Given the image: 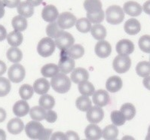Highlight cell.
<instances>
[{
	"instance_id": "obj_1",
	"label": "cell",
	"mask_w": 150,
	"mask_h": 140,
	"mask_svg": "<svg viewBox=\"0 0 150 140\" xmlns=\"http://www.w3.org/2000/svg\"><path fill=\"white\" fill-rule=\"evenodd\" d=\"M25 132L31 139H49L52 134V129H45L43 125L37 121H30L25 127Z\"/></svg>"
},
{
	"instance_id": "obj_2",
	"label": "cell",
	"mask_w": 150,
	"mask_h": 140,
	"mask_svg": "<svg viewBox=\"0 0 150 140\" xmlns=\"http://www.w3.org/2000/svg\"><path fill=\"white\" fill-rule=\"evenodd\" d=\"M51 86L59 94L67 93L71 88V81L64 73H58L51 78Z\"/></svg>"
},
{
	"instance_id": "obj_3",
	"label": "cell",
	"mask_w": 150,
	"mask_h": 140,
	"mask_svg": "<svg viewBox=\"0 0 150 140\" xmlns=\"http://www.w3.org/2000/svg\"><path fill=\"white\" fill-rule=\"evenodd\" d=\"M106 21L110 24H119L125 19V12L120 6H111L106 9Z\"/></svg>"
},
{
	"instance_id": "obj_4",
	"label": "cell",
	"mask_w": 150,
	"mask_h": 140,
	"mask_svg": "<svg viewBox=\"0 0 150 140\" xmlns=\"http://www.w3.org/2000/svg\"><path fill=\"white\" fill-rule=\"evenodd\" d=\"M112 66L114 70L119 74L127 72L131 66V58L128 57V55H118L113 61Z\"/></svg>"
},
{
	"instance_id": "obj_5",
	"label": "cell",
	"mask_w": 150,
	"mask_h": 140,
	"mask_svg": "<svg viewBox=\"0 0 150 140\" xmlns=\"http://www.w3.org/2000/svg\"><path fill=\"white\" fill-rule=\"evenodd\" d=\"M55 47L54 42L51 38H43L38 43L37 51L41 57H48L54 52Z\"/></svg>"
},
{
	"instance_id": "obj_6",
	"label": "cell",
	"mask_w": 150,
	"mask_h": 140,
	"mask_svg": "<svg viewBox=\"0 0 150 140\" xmlns=\"http://www.w3.org/2000/svg\"><path fill=\"white\" fill-rule=\"evenodd\" d=\"M75 39L73 36L69 32H60L58 36L55 38V45L60 51H66L74 44Z\"/></svg>"
},
{
	"instance_id": "obj_7",
	"label": "cell",
	"mask_w": 150,
	"mask_h": 140,
	"mask_svg": "<svg viewBox=\"0 0 150 140\" xmlns=\"http://www.w3.org/2000/svg\"><path fill=\"white\" fill-rule=\"evenodd\" d=\"M26 71L21 64L15 63L10 66L8 71V76L9 80L14 83H20L25 78Z\"/></svg>"
},
{
	"instance_id": "obj_8",
	"label": "cell",
	"mask_w": 150,
	"mask_h": 140,
	"mask_svg": "<svg viewBox=\"0 0 150 140\" xmlns=\"http://www.w3.org/2000/svg\"><path fill=\"white\" fill-rule=\"evenodd\" d=\"M76 21L77 20L74 14L66 11V12H63L59 14L57 22L60 28L65 30V29L72 28L74 25H76Z\"/></svg>"
},
{
	"instance_id": "obj_9",
	"label": "cell",
	"mask_w": 150,
	"mask_h": 140,
	"mask_svg": "<svg viewBox=\"0 0 150 140\" xmlns=\"http://www.w3.org/2000/svg\"><path fill=\"white\" fill-rule=\"evenodd\" d=\"M87 119L91 124H98L100 122L104 117V112L102 107L91 106L87 111Z\"/></svg>"
},
{
	"instance_id": "obj_10",
	"label": "cell",
	"mask_w": 150,
	"mask_h": 140,
	"mask_svg": "<svg viewBox=\"0 0 150 140\" xmlns=\"http://www.w3.org/2000/svg\"><path fill=\"white\" fill-rule=\"evenodd\" d=\"M75 65H76V63H75L74 59L71 58L70 57L64 54L62 52L61 57H60L58 63L60 71L64 74H69L74 69Z\"/></svg>"
},
{
	"instance_id": "obj_11",
	"label": "cell",
	"mask_w": 150,
	"mask_h": 140,
	"mask_svg": "<svg viewBox=\"0 0 150 140\" xmlns=\"http://www.w3.org/2000/svg\"><path fill=\"white\" fill-rule=\"evenodd\" d=\"M92 96H93V98H92L93 103L97 106H106L110 102V95L105 90H98L97 91H94Z\"/></svg>"
},
{
	"instance_id": "obj_12",
	"label": "cell",
	"mask_w": 150,
	"mask_h": 140,
	"mask_svg": "<svg viewBox=\"0 0 150 140\" xmlns=\"http://www.w3.org/2000/svg\"><path fill=\"white\" fill-rule=\"evenodd\" d=\"M94 51L97 56L100 58H106L111 54L112 46L108 42L105 40H100L96 44Z\"/></svg>"
},
{
	"instance_id": "obj_13",
	"label": "cell",
	"mask_w": 150,
	"mask_h": 140,
	"mask_svg": "<svg viewBox=\"0 0 150 140\" xmlns=\"http://www.w3.org/2000/svg\"><path fill=\"white\" fill-rule=\"evenodd\" d=\"M115 49L118 54L129 55L134 51V44L129 39H122L116 44Z\"/></svg>"
},
{
	"instance_id": "obj_14",
	"label": "cell",
	"mask_w": 150,
	"mask_h": 140,
	"mask_svg": "<svg viewBox=\"0 0 150 140\" xmlns=\"http://www.w3.org/2000/svg\"><path fill=\"white\" fill-rule=\"evenodd\" d=\"M124 12L131 17H137L143 11V7L139 3L134 1H129L124 4Z\"/></svg>"
},
{
	"instance_id": "obj_15",
	"label": "cell",
	"mask_w": 150,
	"mask_h": 140,
	"mask_svg": "<svg viewBox=\"0 0 150 140\" xmlns=\"http://www.w3.org/2000/svg\"><path fill=\"white\" fill-rule=\"evenodd\" d=\"M59 15L58 10L53 5H48L45 6L42 11V17L45 21L51 23L57 19Z\"/></svg>"
},
{
	"instance_id": "obj_16",
	"label": "cell",
	"mask_w": 150,
	"mask_h": 140,
	"mask_svg": "<svg viewBox=\"0 0 150 140\" xmlns=\"http://www.w3.org/2000/svg\"><path fill=\"white\" fill-rule=\"evenodd\" d=\"M123 86L122 78L119 76L113 75L110 77L106 81V87L109 92L110 93H116L122 89Z\"/></svg>"
},
{
	"instance_id": "obj_17",
	"label": "cell",
	"mask_w": 150,
	"mask_h": 140,
	"mask_svg": "<svg viewBox=\"0 0 150 140\" xmlns=\"http://www.w3.org/2000/svg\"><path fill=\"white\" fill-rule=\"evenodd\" d=\"M89 78V73L88 70L84 68H76L72 70L71 74V80L75 84H79L81 82L88 81Z\"/></svg>"
},
{
	"instance_id": "obj_18",
	"label": "cell",
	"mask_w": 150,
	"mask_h": 140,
	"mask_svg": "<svg viewBox=\"0 0 150 140\" xmlns=\"http://www.w3.org/2000/svg\"><path fill=\"white\" fill-rule=\"evenodd\" d=\"M85 135L87 139L98 140L102 137V129L96 124H89L85 128Z\"/></svg>"
},
{
	"instance_id": "obj_19",
	"label": "cell",
	"mask_w": 150,
	"mask_h": 140,
	"mask_svg": "<svg viewBox=\"0 0 150 140\" xmlns=\"http://www.w3.org/2000/svg\"><path fill=\"white\" fill-rule=\"evenodd\" d=\"M30 112V106L26 100H19L13 106V112L17 117H24Z\"/></svg>"
},
{
	"instance_id": "obj_20",
	"label": "cell",
	"mask_w": 150,
	"mask_h": 140,
	"mask_svg": "<svg viewBox=\"0 0 150 140\" xmlns=\"http://www.w3.org/2000/svg\"><path fill=\"white\" fill-rule=\"evenodd\" d=\"M24 124L23 121L20 118H12L8 121L7 124V129L11 134H20L23 131Z\"/></svg>"
},
{
	"instance_id": "obj_21",
	"label": "cell",
	"mask_w": 150,
	"mask_h": 140,
	"mask_svg": "<svg viewBox=\"0 0 150 140\" xmlns=\"http://www.w3.org/2000/svg\"><path fill=\"white\" fill-rule=\"evenodd\" d=\"M124 29L126 33L129 35H136L141 30V25L135 18L127 20L124 25Z\"/></svg>"
},
{
	"instance_id": "obj_22",
	"label": "cell",
	"mask_w": 150,
	"mask_h": 140,
	"mask_svg": "<svg viewBox=\"0 0 150 140\" xmlns=\"http://www.w3.org/2000/svg\"><path fill=\"white\" fill-rule=\"evenodd\" d=\"M34 91L39 95H43L48 93L50 89V83L45 78H40L33 83Z\"/></svg>"
},
{
	"instance_id": "obj_23",
	"label": "cell",
	"mask_w": 150,
	"mask_h": 140,
	"mask_svg": "<svg viewBox=\"0 0 150 140\" xmlns=\"http://www.w3.org/2000/svg\"><path fill=\"white\" fill-rule=\"evenodd\" d=\"M62 52L72 59H79L85 53V49L81 44H72L68 49L66 51H62Z\"/></svg>"
},
{
	"instance_id": "obj_24",
	"label": "cell",
	"mask_w": 150,
	"mask_h": 140,
	"mask_svg": "<svg viewBox=\"0 0 150 140\" xmlns=\"http://www.w3.org/2000/svg\"><path fill=\"white\" fill-rule=\"evenodd\" d=\"M18 12L25 18H31L34 14V6L27 1L20 2L18 6Z\"/></svg>"
},
{
	"instance_id": "obj_25",
	"label": "cell",
	"mask_w": 150,
	"mask_h": 140,
	"mask_svg": "<svg viewBox=\"0 0 150 140\" xmlns=\"http://www.w3.org/2000/svg\"><path fill=\"white\" fill-rule=\"evenodd\" d=\"M84 8L88 14H94L102 10V2L100 0H85Z\"/></svg>"
},
{
	"instance_id": "obj_26",
	"label": "cell",
	"mask_w": 150,
	"mask_h": 140,
	"mask_svg": "<svg viewBox=\"0 0 150 140\" xmlns=\"http://www.w3.org/2000/svg\"><path fill=\"white\" fill-rule=\"evenodd\" d=\"M6 57L10 62L18 63L22 61L23 53L17 47H11L8 50L7 53H6Z\"/></svg>"
},
{
	"instance_id": "obj_27",
	"label": "cell",
	"mask_w": 150,
	"mask_h": 140,
	"mask_svg": "<svg viewBox=\"0 0 150 140\" xmlns=\"http://www.w3.org/2000/svg\"><path fill=\"white\" fill-rule=\"evenodd\" d=\"M90 31L94 39L98 40V41L103 40L106 38V34H107L106 29L103 25L99 24V23H96L93 27H91Z\"/></svg>"
},
{
	"instance_id": "obj_28",
	"label": "cell",
	"mask_w": 150,
	"mask_h": 140,
	"mask_svg": "<svg viewBox=\"0 0 150 140\" xmlns=\"http://www.w3.org/2000/svg\"><path fill=\"white\" fill-rule=\"evenodd\" d=\"M6 38L8 43L12 47H18L21 45L23 40V36L21 32L17 30H14L8 34Z\"/></svg>"
},
{
	"instance_id": "obj_29",
	"label": "cell",
	"mask_w": 150,
	"mask_h": 140,
	"mask_svg": "<svg viewBox=\"0 0 150 140\" xmlns=\"http://www.w3.org/2000/svg\"><path fill=\"white\" fill-rule=\"evenodd\" d=\"M60 72L58 66L56 64L48 63L42 66L41 69V73L45 78H52Z\"/></svg>"
},
{
	"instance_id": "obj_30",
	"label": "cell",
	"mask_w": 150,
	"mask_h": 140,
	"mask_svg": "<svg viewBox=\"0 0 150 140\" xmlns=\"http://www.w3.org/2000/svg\"><path fill=\"white\" fill-rule=\"evenodd\" d=\"M118 136V129L115 125H108L102 131V136L106 140H115Z\"/></svg>"
},
{
	"instance_id": "obj_31",
	"label": "cell",
	"mask_w": 150,
	"mask_h": 140,
	"mask_svg": "<svg viewBox=\"0 0 150 140\" xmlns=\"http://www.w3.org/2000/svg\"><path fill=\"white\" fill-rule=\"evenodd\" d=\"M11 24L14 30L19 31V32L24 31L28 26L27 19L21 15H18L13 18L11 20Z\"/></svg>"
},
{
	"instance_id": "obj_32",
	"label": "cell",
	"mask_w": 150,
	"mask_h": 140,
	"mask_svg": "<svg viewBox=\"0 0 150 140\" xmlns=\"http://www.w3.org/2000/svg\"><path fill=\"white\" fill-rule=\"evenodd\" d=\"M120 112L124 115L125 117V119L127 121H131V119L134 117L136 115V108L135 106L132 103H127L122 105L120 108Z\"/></svg>"
},
{
	"instance_id": "obj_33",
	"label": "cell",
	"mask_w": 150,
	"mask_h": 140,
	"mask_svg": "<svg viewBox=\"0 0 150 140\" xmlns=\"http://www.w3.org/2000/svg\"><path fill=\"white\" fill-rule=\"evenodd\" d=\"M30 117L34 120V121H43L45 117L46 112L45 108H43L42 107L39 106H34L30 110Z\"/></svg>"
},
{
	"instance_id": "obj_34",
	"label": "cell",
	"mask_w": 150,
	"mask_h": 140,
	"mask_svg": "<svg viewBox=\"0 0 150 140\" xmlns=\"http://www.w3.org/2000/svg\"><path fill=\"white\" fill-rule=\"evenodd\" d=\"M76 108L81 112H87L91 107V101L89 96L82 95L76 99Z\"/></svg>"
},
{
	"instance_id": "obj_35",
	"label": "cell",
	"mask_w": 150,
	"mask_h": 140,
	"mask_svg": "<svg viewBox=\"0 0 150 140\" xmlns=\"http://www.w3.org/2000/svg\"><path fill=\"white\" fill-rule=\"evenodd\" d=\"M78 88L80 94L84 95V96H92L94 94V91H95V88H94V86L93 85V84L88 82V81H85V82H81V83L79 84Z\"/></svg>"
},
{
	"instance_id": "obj_36",
	"label": "cell",
	"mask_w": 150,
	"mask_h": 140,
	"mask_svg": "<svg viewBox=\"0 0 150 140\" xmlns=\"http://www.w3.org/2000/svg\"><path fill=\"white\" fill-rule=\"evenodd\" d=\"M39 106L47 110H50L54 106L55 99L51 95L48 94H43L39 99Z\"/></svg>"
},
{
	"instance_id": "obj_37",
	"label": "cell",
	"mask_w": 150,
	"mask_h": 140,
	"mask_svg": "<svg viewBox=\"0 0 150 140\" xmlns=\"http://www.w3.org/2000/svg\"><path fill=\"white\" fill-rule=\"evenodd\" d=\"M64 30L59 27L58 23L56 21H53L50 23L46 27V34L48 35V37L53 39L56 38Z\"/></svg>"
},
{
	"instance_id": "obj_38",
	"label": "cell",
	"mask_w": 150,
	"mask_h": 140,
	"mask_svg": "<svg viewBox=\"0 0 150 140\" xmlns=\"http://www.w3.org/2000/svg\"><path fill=\"white\" fill-rule=\"evenodd\" d=\"M137 74L140 77L150 75V63L148 61H141L136 66Z\"/></svg>"
},
{
	"instance_id": "obj_39",
	"label": "cell",
	"mask_w": 150,
	"mask_h": 140,
	"mask_svg": "<svg viewBox=\"0 0 150 140\" xmlns=\"http://www.w3.org/2000/svg\"><path fill=\"white\" fill-rule=\"evenodd\" d=\"M76 29L82 33H87L91 30V23L87 18H82L78 20L76 23Z\"/></svg>"
},
{
	"instance_id": "obj_40",
	"label": "cell",
	"mask_w": 150,
	"mask_h": 140,
	"mask_svg": "<svg viewBox=\"0 0 150 140\" xmlns=\"http://www.w3.org/2000/svg\"><path fill=\"white\" fill-rule=\"evenodd\" d=\"M34 94V89L30 84H24L19 89L20 96L22 98V99L24 100H28L31 99Z\"/></svg>"
},
{
	"instance_id": "obj_41",
	"label": "cell",
	"mask_w": 150,
	"mask_h": 140,
	"mask_svg": "<svg viewBox=\"0 0 150 140\" xmlns=\"http://www.w3.org/2000/svg\"><path fill=\"white\" fill-rule=\"evenodd\" d=\"M11 88L10 80L5 77H0V97L7 96L11 91Z\"/></svg>"
},
{
	"instance_id": "obj_42",
	"label": "cell",
	"mask_w": 150,
	"mask_h": 140,
	"mask_svg": "<svg viewBox=\"0 0 150 140\" xmlns=\"http://www.w3.org/2000/svg\"><path fill=\"white\" fill-rule=\"evenodd\" d=\"M110 117H111V121L112 124L116 127L122 126L126 121L125 117L120 111L115 110V111L112 112Z\"/></svg>"
},
{
	"instance_id": "obj_43",
	"label": "cell",
	"mask_w": 150,
	"mask_h": 140,
	"mask_svg": "<svg viewBox=\"0 0 150 140\" xmlns=\"http://www.w3.org/2000/svg\"><path fill=\"white\" fill-rule=\"evenodd\" d=\"M139 47L144 53H150V36L144 35L139 39Z\"/></svg>"
},
{
	"instance_id": "obj_44",
	"label": "cell",
	"mask_w": 150,
	"mask_h": 140,
	"mask_svg": "<svg viewBox=\"0 0 150 140\" xmlns=\"http://www.w3.org/2000/svg\"><path fill=\"white\" fill-rule=\"evenodd\" d=\"M105 13L103 10H100L99 12L94 13V14H88L87 13V18L90 20L91 23L94 24L96 23H100L104 20Z\"/></svg>"
},
{
	"instance_id": "obj_45",
	"label": "cell",
	"mask_w": 150,
	"mask_h": 140,
	"mask_svg": "<svg viewBox=\"0 0 150 140\" xmlns=\"http://www.w3.org/2000/svg\"><path fill=\"white\" fill-rule=\"evenodd\" d=\"M46 121L48 123H54L57 119V114L52 110H48V112H46L45 117Z\"/></svg>"
},
{
	"instance_id": "obj_46",
	"label": "cell",
	"mask_w": 150,
	"mask_h": 140,
	"mask_svg": "<svg viewBox=\"0 0 150 140\" xmlns=\"http://www.w3.org/2000/svg\"><path fill=\"white\" fill-rule=\"evenodd\" d=\"M4 5L9 8H14L18 7L21 0H2Z\"/></svg>"
},
{
	"instance_id": "obj_47",
	"label": "cell",
	"mask_w": 150,
	"mask_h": 140,
	"mask_svg": "<svg viewBox=\"0 0 150 140\" xmlns=\"http://www.w3.org/2000/svg\"><path fill=\"white\" fill-rule=\"evenodd\" d=\"M66 140H79V136L78 133L74 131H68L66 133Z\"/></svg>"
},
{
	"instance_id": "obj_48",
	"label": "cell",
	"mask_w": 150,
	"mask_h": 140,
	"mask_svg": "<svg viewBox=\"0 0 150 140\" xmlns=\"http://www.w3.org/2000/svg\"><path fill=\"white\" fill-rule=\"evenodd\" d=\"M50 139L51 140H66V135L62 132H56V133L51 134Z\"/></svg>"
},
{
	"instance_id": "obj_49",
	"label": "cell",
	"mask_w": 150,
	"mask_h": 140,
	"mask_svg": "<svg viewBox=\"0 0 150 140\" xmlns=\"http://www.w3.org/2000/svg\"><path fill=\"white\" fill-rule=\"evenodd\" d=\"M6 37H7V31L2 25L0 24V42L4 41Z\"/></svg>"
},
{
	"instance_id": "obj_50",
	"label": "cell",
	"mask_w": 150,
	"mask_h": 140,
	"mask_svg": "<svg viewBox=\"0 0 150 140\" xmlns=\"http://www.w3.org/2000/svg\"><path fill=\"white\" fill-rule=\"evenodd\" d=\"M143 10L146 14H150V0L146 1V2L143 4Z\"/></svg>"
},
{
	"instance_id": "obj_51",
	"label": "cell",
	"mask_w": 150,
	"mask_h": 140,
	"mask_svg": "<svg viewBox=\"0 0 150 140\" xmlns=\"http://www.w3.org/2000/svg\"><path fill=\"white\" fill-rule=\"evenodd\" d=\"M6 70H7V66L6 64L3 62V61H0V76H2V75L6 73Z\"/></svg>"
},
{
	"instance_id": "obj_52",
	"label": "cell",
	"mask_w": 150,
	"mask_h": 140,
	"mask_svg": "<svg viewBox=\"0 0 150 140\" xmlns=\"http://www.w3.org/2000/svg\"><path fill=\"white\" fill-rule=\"evenodd\" d=\"M6 116H7V114H6V110L0 107V123L3 122L6 120Z\"/></svg>"
},
{
	"instance_id": "obj_53",
	"label": "cell",
	"mask_w": 150,
	"mask_h": 140,
	"mask_svg": "<svg viewBox=\"0 0 150 140\" xmlns=\"http://www.w3.org/2000/svg\"><path fill=\"white\" fill-rule=\"evenodd\" d=\"M143 86L146 89L149 90L150 91V76L145 77V78L143 79Z\"/></svg>"
},
{
	"instance_id": "obj_54",
	"label": "cell",
	"mask_w": 150,
	"mask_h": 140,
	"mask_svg": "<svg viewBox=\"0 0 150 140\" xmlns=\"http://www.w3.org/2000/svg\"><path fill=\"white\" fill-rule=\"evenodd\" d=\"M5 5H4L2 0H0V19L2 18L5 15Z\"/></svg>"
},
{
	"instance_id": "obj_55",
	"label": "cell",
	"mask_w": 150,
	"mask_h": 140,
	"mask_svg": "<svg viewBox=\"0 0 150 140\" xmlns=\"http://www.w3.org/2000/svg\"><path fill=\"white\" fill-rule=\"evenodd\" d=\"M27 2H30L32 6H39V5L42 4V2H43V0H27Z\"/></svg>"
},
{
	"instance_id": "obj_56",
	"label": "cell",
	"mask_w": 150,
	"mask_h": 140,
	"mask_svg": "<svg viewBox=\"0 0 150 140\" xmlns=\"http://www.w3.org/2000/svg\"><path fill=\"white\" fill-rule=\"evenodd\" d=\"M6 139V133L3 129H0V140Z\"/></svg>"
},
{
	"instance_id": "obj_57",
	"label": "cell",
	"mask_w": 150,
	"mask_h": 140,
	"mask_svg": "<svg viewBox=\"0 0 150 140\" xmlns=\"http://www.w3.org/2000/svg\"><path fill=\"white\" fill-rule=\"evenodd\" d=\"M146 139H150V126L149 127V129H148V135H147L146 138Z\"/></svg>"
},
{
	"instance_id": "obj_58",
	"label": "cell",
	"mask_w": 150,
	"mask_h": 140,
	"mask_svg": "<svg viewBox=\"0 0 150 140\" xmlns=\"http://www.w3.org/2000/svg\"><path fill=\"white\" fill-rule=\"evenodd\" d=\"M149 61H150V57H149Z\"/></svg>"
}]
</instances>
